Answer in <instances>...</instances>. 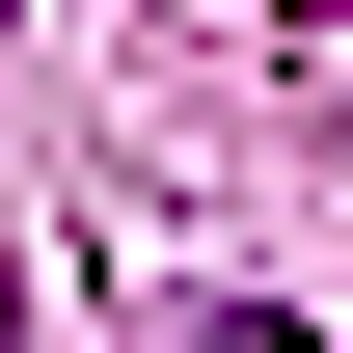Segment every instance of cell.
Listing matches in <instances>:
<instances>
[{"instance_id": "cell-1", "label": "cell", "mask_w": 353, "mask_h": 353, "mask_svg": "<svg viewBox=\"0 0 353 353\" xmlns=\"http://www.w3.org/2000/svg\"><path fill=\"white\" fill-rule=\"evenodd\" d=\"M190 353H326V326H299V299H218V326H190Z\"/></svg>"}]
</instances>
